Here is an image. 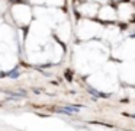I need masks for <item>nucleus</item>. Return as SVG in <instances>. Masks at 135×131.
Wrapping results in <instances>:
<instances>
[{"instance_id": "1", "label": "nucleus", "mask_w": 135, "mask_h": 131, "mask_svg": "<svg viewBox=\"0 0 135 131\" xmlns=\"http://www.w3.org/2000/svg\"><path fill=\"white\" fill-rule=\"evenodd\" d=\"M13 13H15L16 19L21 20V22L26 23L28 20H29V10H28L26 7H23V6H19V7H15L13 9Z\"/></svg>"}, {"instance_id": "2", "label": "nucleus", "mask_w": 135, "mask_h": 131, "mask_svg": "<svg viewBox=\"0 0 135 131\" xmlns=\"http://www.w3.org/2000/svg\"><path fill=\"white\" fill-rule=\"evenodd\" d=\"M100 17H102V19H113L115 17V10L106 6V7H103L102 10H100Z\"/></svg>"}, {"instance_id": "3", "label": "nucleus", "mask_w": 135, "mask_h": 131, "mask_svg": "<svg viewBox=\"0 0 135 131\" xmlns=\"http://www.w3.org/2000/svg\"><path fill=\"white\" fill-rule=\"evenodd\" d=\"M81 12L84 15H87V16H93V13L96 12V6L94 4H84L81 7Z\"/></svg>"}, {"instance_id": "4", "label": "nucleus", "mask_w": 135, "mask_h": 131, "mask_svg": "<svg viewBox=\"0 0 135 131\" xmlns=\"http://www.w3.org/2000/svg\"><path fill=\"white\" fill-rule=\"evenodd\" d=\"M33 2H36V3H42V2H45V0H33Z\"/></svg>"}, {"instance_id": "5", "label": "nucleus", "mask_w": 135, "mask_h": 131, "mask_svg": "<svg viewBox=\"0 0 135 131\" xmlns=\"http://www.w3.org/2000/svg\"><path fill=\"white\" fill-rule=\"evenodd\" d=\"M99 2H103V3H105V2H106V0H99Z\"/></svg>"}]
</instances>
